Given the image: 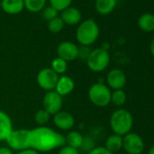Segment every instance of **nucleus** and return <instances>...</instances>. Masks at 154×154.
Returning a JSON list of instances; mask_svg holds the SVG:
<instances>
[{
  "label": "nucleus",
  "instance_id": "obj_1",
  "mask_svg": "<svg viewBox=\"0 0 154 154\" xmlns=\"http://www.w3.org/2000/svg\"><path fill=\"white\" fill-rule=\"evenodd\" d=\"M65 145V138L48 126H37L29 130V148L40 152H48Z\"/></svg>",
  "mask_w": 154,
  "mask_h": 154
},
{
  "label": "nucleus",
  "instance_id": "obj_2",
  "mask_svg": "<svg viewBox=\"0 0 154 154\" xmlns=\"http://www.w3.org/2000/svg\"><path fill=\"white\" fill-rule=\"evenodd\" d=\"M133 116L131 112L126 109L119 108L115 110L110 116L109 124L112 133L124 136L131 132L133 128Z\"/></svg>",
  "mask_w": 154,
  "mask_h": 154
},
{
  "label": "nucleus",
  "instance_id": "obj_3",
  "mask_svg": "<svg viewBox=\"0 0 154 154\" xmlns=\"http://www.w3.org/2000/svg\"><path fill=\"white\" fill-rule=\"evenodd\" d=\"M100 35V27L92 18L82 21L76 29V40L82 46L94 45Z\"/></svg>",
  "mask_w": 154,
  "mask_h": 154
},
{
  "label": "nucleus",
  "instance_id": "obj_4",
  "mask_svg": "<svg viewBox=\"0 0 154 154\" xmlns=\"http://www.w3.org/2000/svg\"><path fill=\"white\" fill-rule=\"evenodd\" d=\"M110 61L111 56L109 52L105 48L98 47L91 51L86 59V64L90 71L94 72H102L107 69Z\"/></svg>",
  "mask_w": 154,
  "mask_h": 154
},
{
  "label": "nucleus",
  "instance_id": "obj_5",
  "mask_svg": "<svg viewBox=\"0 0 154 154\" xmlns=\"http://www.w3.org/2000/svg\"><path fill=\"white\" fill-rule=\"evenodd\" d=\"M112 90L103 83H95L88 90V98L96 107L103 108L111 103Z\"/></svg>",
  "mask_w": 154,
  "mask_h": 154
},
{
  "label": "nucleus",
  "instance_id": "obj_6",
  "mask_svg": "<svg viewBox=\"0 0 154 154\" xmlns=\"http://www.w3.org/2000/svg\"><path fill=\"white\" fill-rule=\"evenodd\" d=\"M8 147L12 150L20 151L29 148V130L17 129L13 130L6 140Z\"/></svg>",
  "mask_w": 154,
  "mask_h": 154
},
{
  "label": "nucleus",
  "instance_id": "obj_7",
  "mask_svg": "<svg viewBox=\"0 0 154 154\" xmlns=\"http://www.w3.org/2000/svg\"><path fill=\"white\" fill-rule=\"evenodd\" d=\"M145 149L142 137L133 131L122 136V149L127 154H141Z\"/></svg>",
  "mask_w": 154,
  "mask_h": 154
},
{
  "label": "nucleus",
  "instance_id": "obj_8",
  "mask_svg": "<svg viewBox=\"0 0 154 154\" xmlns=\"http://www.w3.org/2000/svg\"><path fill=\"white\" fill-rule=\"evenodd\" d=\"M59 78V75L55 73L50 67L41 69L36 75V83L38 86L45 91H54Z\"/></svg>",
  "mask_w": 154,
  "mask_h": 154
},
{
  "label": "nucleus",
  "instance_id": "obj_9",
  "mask_svg": "<svg viewBox=\"0 0 154 154\" xmlns=\"http://www.w3.org/2000/svg\"><path fill=\"white\" fill-rule=\"evenodd\" d=\"M43 109L49 112L52 116L62 111L63 108V97L59 95L54 90L46 92L43 97Z\"/></svg>",
  "mask_w": 154,
  "mask_h": 154
},
{
  "label": "nucleus",
  "instance_id": "obj_10",
  "mask_svg": "<svg viewBox=\"0 0 154 154\" xmlns=\"http://www.w3.org/2000/svg\"><path fill=\"white\" fill-rule=\"evenodd\" d=\"M106 85L112 90H121L123 89L124 86L127 84V76L125 72L119 69V68H113L108 72L106 74Z\"/></svg>",
  "mask_w": 154,
  "mask_h": 154
},
{
  "label": "nucleus",
  "instance_id": "obj_11",
  "mask_svg": "<svg viewBox=\"0 0 154 154\" xmlns=\"http://www.w3.org/2000/svg\"><path fill=\"white\" fill-rule=\"evenodd\" d=\"M57 57L64 60L65 62H72L78 58L79 47L72 42L63 41L61 42L56 48Z\"/></svg>",
  "mask_w": 154,
  "mask_h": 154
},
{
  "label": "nucleus",
  "instance_id": "obj_12",
  "mask_svg": "<svg viewBox=\"0 0 154 154\" xmlns=\"http://www.w3.org/2000/svg\"><path fill=\"white\" fill-rule=\"evenodd\" d=\"M53 122L54 126L61 131H71L75 123L73 116L65 111H60L53 115Z\"/></svg>",
  "mask_w": 154,
  "mask_h": 154
},
{
  "label": "nucleus",
  "instance_id": "obj_13",
  "mask_svg": "<svg viewBox=\"0 0 154 154\" xmlns=\"http://www.w3.org/2000/svg\"><path fill=\"white\" fill-rule=\"evenodd\" d=\"M74 87H75V84H74L73 79L68 75L63 74V75L59 76L54 91L59 95L63 97V96L69 95L74 90Z\"/></svg>",
  "mask_w": 154,
  "mask_h": 154
},
{
  "label": "nucleus",
  "instance_id": "obj_14",
  "mask_svg": "<svg viewBox=\"0 0 154 154\" xmlns=\"http://www.w3.org/2000/svg\"><path fill=\"white\" fill-rule=\"evenodd\" d=\"M60 17L62 18V20L63 21L65 25L75 26V25H79L81 23L82 14L78 8L71 6L61 12Z\"/></svg>",
  "mask_w": 154,
  "mask_h": 154
},
{
  "label": "nucleus",
  "instance_id": "obj_15",
  "mask_svg": "<svg viewBox=\"0 0 154 154\" xmlns=\"http://www.w3.org/2000/svg\"><path fill=\"white\" fill-rule=\"evenodd\" d=\"M13 130V122L10 116L6 112L0 110V141H6Z\"/></svg>",
  "mask_w": 154,
  "mask_h": 154
},
{
  "label": "nucleus",
  "instance_id": "obj_16",
  "mask_svg": "<svg viewBox=\"0 0 154 154\" xmlns=\"http://www.w3.org/2000/svg\"><path fill=\"white\" fill-rule=\"evenodd\" d=\"M0 8L8 15H17L25 9V4L24 0H1Z\"/></svg>",
  "mask_w": 154,
  "mask_h": 154
},
{
  "label": "nucleus",
  "instance_id": "obj_17",
  "mask_svg": "<svg viewBox=\"0 0 154 154\" xmlns=\"http://www.w3.org/2000/svg\"><path fill=\"white\" fill-rule=\"evenodd\" d=\"M64 138H65V145H68L77 149L82 148L85 142V138L83 134L80 131L75 130L69 131L66 136H64Z\"/></svg>",
  "mask_w": 154,
  "mask_h": 154
},
{
  "label": "nucleus",
  "instance_id": "obj_18",
  "mask_svg": "<svg viewBox=\"0 0 154 154\" xmlns=\"http://www.w3.org/2000/svg\"><path fill=\"white\" fill-rule=\"evenodd\" d=\"M104 147L113 154L119 152L122 149V136L115 133L109 135L105 140Z\"/></svg>",
  "mask_w": 154,
  "mask_h": 154
},
{
  "label": "nucleus",
  "instance_id": "obj_19",
  "mask_svg": "<svg viewBox=\"0 0 154 154\" xmlns=\"http://www.w3.org/2000/svg\"><path fill=\"white\" fill-rule=\"evenodd\" d=\"M139 28L146 33L154 32V15L151 13H144L138 18Z\"/></svg>",
  "mask_w": 154,
  "mask_h": 154
},
{
  "label": "nucleus",
  "instance_id": "obj_20",
  "mask_svg": "<svg viewBox=\"0 0 154 154\" xmlns=\"http://www.w3.org/2000/svg\"><path fill=\"white\" fill-rule=\"evenodd\" d=\"M117 6V0H95V9L102 16L110 15Z\"/></svg>",
  "mask_w": 154,
  "mask_h": 154
},
{
  "label": "nucleus",
  "instance_id": "obj_21",
  "mask_svg": "<svg viewBox=\"0 0 154 154\" xmlns=\"http://www.w3.org/2000/svg\"><path fill=\"white\" fill-rule=\"evenodd\" d=\"M127 101V94L123 89L112 91L111 94V103L116 107L122 108Z\"/></svg>",
  "mask_w": 154,
  "mask_h": 154
},
{
  "label": "nucleus",
  "instance_id": "obj_22",
  "mask_svg": "<svg viewBox=\"0 0 154 154\" xmlns=\"http://www.w3.org/2000/svg\"><path fill=\"white\" fill-rule=\"evenodd\" d=\"M46 0H24L25 8L31 13L40 12L45 8Z\"/></svg>",
  "mask_w": 154,
  "mask_h": 154
},
{
  "label": "nucleus",
  "instance_id": "obj_23",
  "mask_svg": "<svg viewBox=\"0 0 154 154\" xmlns=\"http://www.w3.org/2000/svg\"><path fill=\"white\" fill-rule=\"evenodd\" d=\"M67 67H68V63L65 62L64 60L61 59L60 57L54 58L53 61L51 62V66H50V68L55 73H57L59 76L60 75H63L66 72Z\"/></svg>",
  "mask_w": 154,
  "mask_h": 154
},
{
  "label": "nucleus",
  "instance_id": "obj_24",
  "mask_svg": "<svg viewBox=\"0 0 154 154\" xmlns=\"http://www.w3.org/2000/svg\"><path fill=\"white\" fill-rule=\"evenodd\" d=\"M51 114L47 112L45 109H40L37 112H35L34 115L35 122L37 124V126H46V124L50 122Z\"/></svg>",
  "mask_w": 154,
  "mask_h": 154
},
{
  "label": "nucleus",
  "instance_id": "obj_25",
  "mask_svg": "<svg viewBox=\"0 0 154 154\" xmlns=\"http://www.w3.org/2000/svg\"><path fill=\"white\" fill-rule=\"evenodd\" d=\"M64 26H65V24L63 23L62 18L58 16L57 17L52 19L48 22L47 27H48L49 32H51L53 34H57V33H60L63 29Z\"/></svg>",
  "mask_w": 154,
  "mask_h": 154
},
{
  "label": "nucleus",
  "instance_id": "obj_26",
  "mask_svg": "<svg viewBox=\"0 0 154 154\" xmlns=\"http://www.w3.org/2000/svg\"><path fill=\"white\" fill-rule=\"evenodd\" d=\"M72 0H49L50 7L54 8L58 12H62L67 8L71 7Z\"/></svg>",
  "mask_w": 154,
  "mask_h": 154
},
{
  "label": "nucleus",
  "instance_id": "obj_27",
  "mask_svg": "<svg viewBox=\"0 0 154 154\" xmlns=\"http://www.w3.org/2000/svg\"><path fill=\"white\" fill-rule=\"evenodd\" d=\"M43 12V17L45 19V20H47L48 22L50 21V20H52V19H54V18H55V17H58V11L57 10H55L54 8H52V7H47V8H44L43 10H42Z\"/></svg>",
  "mask_w": 154,
  "mask_h": 154
},
{
  "label": "nucleus",
  "instance_id": "obj_28",
  "mask_svg": "<svg viewBox=\"0 0 154 154\" xmlns=\"http://www.w3.org/2000/svg\"><path fill=\"white\" fill-rule=\"evenodd\" d=\"M58 154H80L79 149L70 147L68 145H63L59 149Z\"/></svg>",
  "mask_w": 154,
  "mask_h": 154
},
{
  "label": "nucleus",
  "instance_id": "obj_29",
  "mask_svg": "<svg viewBox=\"0 0 154 154\" xmlns=\"http://www.w3.org/2000/svg\"><path fill=\"white\" fill-rule=\"evenodd\" d=\"M87 154H113V153L109 151L104 146H98V147H94L92 149L88 151Z\"/></svg>",
  "mask_w": 154,
  "mask_h": 154
},
{
  "label": "nucleus",
  "instance_id": "obj_30",
  "mask_svg": "<svg viewBox=\"0 0 154 154\" xmlns=\"http://www.w3.org/2000/svg\"><path fill=\"white\" fill-rule=\"evenodd\" d=\"M91 51L92 50L89 49V46H82L81 45V47H79V56L78 57H83L86 61Z\"/></svg>",
  "mask_w": 154,
  "mask_h": 154
},
{
  "label": "nucleus",
  "instance_id": "obj_31",
  "mask_svg": "<svg viewBox=\"0 0 154 154\" xmlns=\"http://www.w3.org/2000/svg\"><path fill=\"white\" fill-rule=\"evenodd\" d=\"M16 154H40L38 151L31 149V148H28V149H23V150H20V151H17Z\"/></svg>",
  "mask_w": 154,
  "mask_h": 154
},
{
  "label": "nucleus",
  "instance_id": "obj_32",
  "mask_svg": "<svg viewBox=\"0 0 154 154\" xmlns=\"http://www.w3.org/2000/svg\"><path fill=\"white\" fill-rule=\"evenodd\" d=\"M0 154H15L9 147H0Z\"/></svg>",
  "mask_w": 154,
  "mask_h": 154
},
{
  "label": "nucleus",
  "instance_id": "obj_33",
  "mask_svg": "<svg viewBox=\"0 0 154 154\" xmlns=\"http://www.w3.org/2000/svg\"><path fill=\"white\" fill-rule=\"evenodd\" d=\"M149 52H150V54L154 57V38L151 40L149 44Z\"/></svg>",
  "mask_w": 154,
  "mask_h": 154
},
{
  "label": "nucleus",
  "instance_id": "obj_34",
  "mask_svg": "<svg viewBox=\"0 0 154 154\" xmlns=\"http://www.w3.org/2000/svg\"><path fill=\"white\" fill-rule=\"evenodd\" d=\"M147 154H154V145H152V146L149 149Z\"/></svg>",
  "mask_w": 154,
  "mask_h": 154
},
{
  "label": "nucleus",
  "instance_id": "obj_35",
  "mask_svg": "<svg viewBox=\"0 0 154 154\" xmlns=\"http://www.w3.org/2000/svg\"><path fill=\"white\" fill-rule=\"evenodd\" d=\"M0 6H1V0H0Z\"/></svg>",
  "mask_w": 154,
  "mask_h": 154
},
{
  "label": "nucleus",
  "instance_id": "obj_36",
  "mask_svg": "<svg viewBox=\"0 0 154 154\" xmlns=\"http://www.w3.org/2000/svg\"><path fill=\"white\" fill-rule=\"evenodd\" d=\"M124 154H127V153H124Z\"/></svg>",
  "mask_w": 154,
  "mask_h": 154
}]
</instances>
